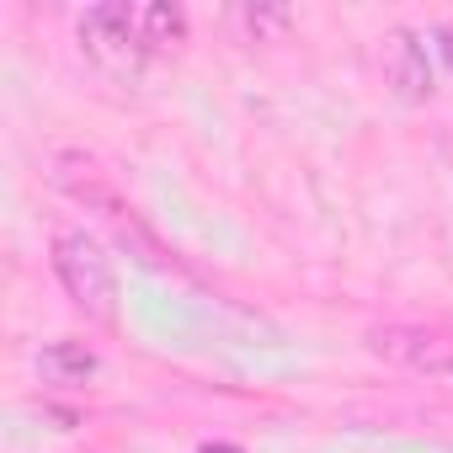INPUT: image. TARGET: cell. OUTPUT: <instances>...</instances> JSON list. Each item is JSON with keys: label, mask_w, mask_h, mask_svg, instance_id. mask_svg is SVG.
<instances>
[{"label": "cell", "mask_w": 453, "mask_h": 453, "mask_svg": "<svg viewBox=\"0 0 453 453\" xmlns=\"http://www.w3.org/2000/svg\"><path fill=\"white\" fill-rule=\"evenodd\" d=\"M432 38H437V49H442V59L453 65V17H448V22H437V33H432Z\"/></svg>", "instance_id": "obj_9"}, {"label": "cell", "mask_w": 453, "mask_h": 453, "mask_svg": "<svg viewBox=\"0 0 453 453\" xmlns=\"http://www.w3.org/2000/svg\"><path fill=\"white\" fill-rule=\"evenodd\" d=\"M139 38H144L150 54L181 49L187 43V12L176 0H150V6H139Z\"/></svg>", "instance_id": "obj_7"}, {"label": "cell", "mask_w": 453, "mask_h": 453, "mask_svg": "<svg viewBox=\"0 0 453 453\" xmlns=\"http://www.w3.org/2000/svg\"><path fill=\"white\" fill-rule=\"evenodd\" d=\"M197 453H246V448H235V442H208V448H197Z\"/></svg>", "instance_id": "obj_10"}, {"label": "cell", "mask_w": 453, "mask_h": 453, "mask_svg": "<svg viewBox=\"0 0 453 453\" xmlns=\"http://www.w3.org/2000/svg\"><path fill=\"white\" fill-rule=\"evenodd\" d=\"M81 49L112 70V75H139L144 65V38H139V6L128 0H102V6H86L81 17Z\"/></svg>", "instance_id": "obj_2"}, {"label": "cell", "mask_w": 453, "mask_h": 453, "mask_svg": "<svg viewBox=\"0 0 453 453\" xmlns=\"http://www.w3.org/2000/svg\"><path fill=\"white\" fill-rule=\"evenodd\" d=\"M241 22H246V33H251L257 43H267V38H283L294 17H288V6H246Z\"/></svg>", "instance_id": "obj_8"}, {"label": "cell", "mask_w": 453, "mask_h": 453, "mask_svg": "<svg viewBox=\"0 0 453 453\" xmlns=\"http://www.w3.org/2000/svg\"><path fill=\"white\" fill-rule=\"evenodd\" d=\"M38 373L43 384H59V389H81L102 373V357L86 347V342H49L38 352Z\"/></svg>", "instance_id": "obj_6"}, {"label": "cell", "mask_w": 453, "mask_h": 453, "mask_svg": "<svg viewBox=\"0 0 453 453\" xmlns=\"http://www.w3.org/2000/svg\"><path fill=\"white\" fill-rule=\"evenodd\" d=\"M54 181H59L75 203L102 208L112 224H123V203H118V192H112V181H107V171H102L96 155H86V150H65V155H54Z\"/></svg>", "instance_id": "obj_5"}, {"label": "cell", "mask_w": 453, "mask_h": 453, "mask_svg": "<svg viewBox=\"0 0 453 453\" xmlns=\"http://www.w3.org/2000/svg\"><path fill=\"white\" fill-rule=\"evenodd\" d=\"M54 278L70 294L75 310H86L102 326L118 320V273H112V257L86 230H59L54 235Z\"/></svg>", "instance_id": "obj_1"}, {"label": "cell", "mask_w": 453, "mask_h": 453, "mask_svg": "<svg viewBox=\"0 0 453 453\" xmlns=\"http://www.w3.org/2000/svg\"><path fill=\"white\" fill-rule=\"evenodd\" d=\"M384 81L395 86V96H405V102H426L432 96V59H426V43H421V33H411V27H395L389 38H384Z\"/></svg>", "instance_id": "obj_4"}, {"label": "cell", "mask_w": 453, "mask_h": 453, "mask_svg": "<svg viewBox=\"0 0 453 453\" xmlns=\"http://www.w3.org/2000/svg\"><path fill=\"white\" fill-rule=\"evenodd\" d=\"M363 342L373 357H384L395 368H411L426 379H453V331H442V326H373Z\"/></svg>", "instance_id": "obj_3"}]
</instances>
